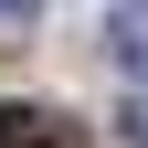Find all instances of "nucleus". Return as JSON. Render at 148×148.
<instances>
[{
  "mask_svg": "<svg viewBox=\"0 0 148 148\" xmlns=\"http://www.w3.org/2000/svg\"><path fill=\"white\" fill-rule=\"evenodd\" d=\"M0 11H11V21H32V11H42V0H0Z\"/></svg>",
  "mask_w": 148,
  "mask_h": 148,
  "instance_id": "4",
  "label": "nucleus"
},
{
  "mask_svg": "<svg viewBox=\"0 0 148 148\" xmlns=\"http://www.w3.org/2000/svg\"><path fill=\"white\" fill-rule=\"evenodd\" d=\"M106 53H116L127 74L148 85V11H116V32H106Z\"/></svg>",
  "mask_w": 148,
  "mask_h": 148,
  "instance_id": "2",
  "label": "nucleus"
},
{
  "mask_svg": "<svg viewBox=\"0 0 148 148\" xmlns=\"http://www.w3.org/2000/svg\"><path fill=\"white\" fill-rule=\"evenodd\" d=\"M0 138H11V148H74V127L53 116V106H11V116H0Z\"/></svg>",
  "mask_w": 148,
  "mask_h": 148,
  "instance_id": "1",
  "label": "nucleus"
},
{
  "mask_svg": "<svg viewBox=\"0 0 148 148\" xmlns=\"http://www.w3.org/2000/svg\"><path fill=\"white\" fill-rule=\"evenodd\" d=\"M116 127H127V148H148V95H138V106H116Z\"/></svg>",
  "mask_w": 148,
  "mask_h": 148,
  "instance_id": "3",
  "label": "nucleus"
}]
</instances>
